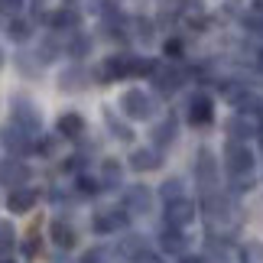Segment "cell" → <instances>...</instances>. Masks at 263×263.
Wrapping results in <instances>:
<instances>
[{"label":"cell","mask_w":263,"mask_h":263,"mask_svg":"<svg viewBox=\"0 0 263 263\" xmlns=\"http://www.w3.org/2000/svg\"><path fill=\"white\" fill-rule=\"evenodd\" d=\"M179 263H205V260H201V257H182Z\"/></svg>","instance_id":"f35d334b"},{"label":"cell","mask_w":263,"mask_h":263,"mask_svg":"<svg viewBox=\"0 0 263 263\" xmlns=\"http://www.w3.org/2000/svg\"><path fill=\"white\" fill-rule=\"evenodd\" d=\"M82 134H85V120H82V114L68 110V114L59 117V137H65V140H78Z\"/></svg>","instance_id":"e0dca14e"},{"label":"cell","mask_w":263,"mask_h":263,"mask_svg":"<svg viewBox=\"0 0 263 263\" xmlns=\"http://www.w3.org/2000/svg\"><path fill=\"white\" fill-rule=\"evenodd\" d=\"M10 124H16L23 134L36 137L43 120H39V110H36V104L29 98H13V101H10Z\"/></svg>","instance_id":"6da1fadb"},{"label":"cell","mask_w":263,"mask_h":263,"mask_svg":"<svg viewBox=\"0 0 263 263\" xmlns=\"http://www.w3.org/2000/svg\"><path fill=\"white\" fill-rule=\"evenodd\" d=\"M163 166V153L159 149H134L130 153V169H137V173H153V169Z\"/></svg>","instance_id":"5bb4252c"},{"label":"cell","mask_w":263,"mask_h":263,"mask_svg":"<svg viewBox=\"0 0 263 263\" xmlns=\"http://www.w3.org/2000/svg\"><path fill=\"white\" fill-rule=\"evenodd\" d=\"M29 134H23L16 124H4L0 127V143H4V149H10V153H16V156H23V153H29L36 143H29Z\"/></svg>","instance_id":"8992f818"},{"label":"cell","mask_w":263,"mask_h":263,"mask_svg":"<svg viewBox=\"0 0 263 263\" xmlns=\"http://www.w3.org/2000/svg\"><path fill=\"white\" fill-rule=\"evenodd\" d=\"M124 208L130 215H149L153 211V192L146 185H130L124 192Z\"/></svg>","instance_id":"ba28073f"},{"label":"cell","mask_w":263,"mask_h":263,"mask_svg":"<svg viewBox=\"0 0 263 263\" xmlns=\"http://www.w3.org/2000/svg\"><path fill=\"white\" fill-rule=\"evenodd\" d=\"M228 137L234 140V143H240V140H247V137H250V124H247L244 117H234V120L228 124Z\"/></svg>","instance_id":"4316f807"},{"label":"cell","mask_w":263,"mask_h":263,"mask_svg":"<svg viewBox=\"0 0 263 263\" xmlns=\"http://www.w3.org/2000/svg\"><path fill=\"white\" fill-rule=\"evenodd\" d=\"M137 39H143V43L153 39V23L149 20H137Z\"/></svg>","instance_id":"e575fe53"},{"label":"cell","mask_w":263,"mask_h":263,"mask_svg":"<svg viewBox=\"0 0 263 263\" xmlns=\"http://www.w3.org/2000/svg\"><path fill=\"white\" fill-rule=\"evenodd\" d=\"M82 263H114V254H110L107 247H95L82 257Z\"/></svg>","instance_id":"f546056e"},{"label":"cell","mask_w":263,"mask_h":263,"mask_svg":"<svg viewBox=\"0 0 263 263\" xmlns=\"http://www.w3.org/2000/svg\"><path fill=\"white\" fill-rule=\"evenodd\" d=\"M189 221H195V201H189L185 195L176 201H166V224L169 228H185Z\"/></svg>","instance_id":"52a82bcc"},{"label":"cell","mask_w":263,"mask_h":263,"mask_svg":"<svg viewBox=\"0 0 263 263\" xmlns=\"http://www.w3.org/2000/svg\"><path fill=\"white\" fill-rule=\"evenodd\" d=\"M156 59H130V75H146V78H153L156 72Z\"/></svg>","instance_id":"83f0119b"},{"label":"cell","mask_w":263,"mask_h":263,"mask_svg":"<svg viewBox=\"0 0 263 263\" xmlns=\"http://www.w3.org/2000/svg\"><path fill=\"white\" fill-rule=\"evenodd\" d=\"M153 98L146 95L143 88H130L124 91V98H120V110L130 117V120H149L153 117Z\"/></svg>","instance_id":"7a4b0ae2"},{"label":"cell","mask_w":263,"mask_h":263,"mask_svg":"<svg viewBox=\"0 0 263 263\" xmlns=\"http://www.w3.org/2000/svg\"><path fill=\"white\" fill-rule=\"evenodd\" d=\"M254 10H257V13H263V0H254Z\"/></svg>","instance_id":"ab89813d"},{"label":"cell","mask_w":263,"mask_h":263,"mask_svg":"<svg viewBox=\"0 0 263 263\" xmlns=\"http://www.w3.org/2000/svg\"><path fill=\"white\" fill-rule=\"evenodd\" d=\"M36 201H39V192L29 189V185H23V189H13V192H10L7 208L13 211V215H26V211L36 205Z\"/></svg>","instance_id":"4fadbf2b"},{"label":"cell","mask_w":263,"mask_h":263,"mask_svg":"<svg viewBox=\"0 0 263 263\" xmlns=\"http://www.w3.org/2000/svg\"><path fill=\"white\" fill-rule=\"evenodd\" d=\"M159 247H163V254H173V257L185 254V237H182V228H169L166 224V231L159 234Z\"/></svg>","instance_id":"9a60e30c"},{"label":"cell","mask_w":263,"mask_h":263,"mask_svg":"<svg viewBox=\"0 0 263 263\" xmlns=\"http://www.w3.org/2000/svg\"><path fill=\"white\" fill-rule=\"evenodd\" d=\"M59 52H62L59 36H43V43H39V49H36V59H39V62H55Z\"/></svg>","instance_id":"44dd1931"},{"label":"cell","mask_w":263,"mask_h":263,"mask_svg":"<svg viewBox=\"0 0 263 263\" xmlns=\"http://www.w3.org/2000/svg\"><path fill=\"white\" fill-rule=\"evenodd\" d=\"M257 68H260V72H263V52H260V62H257Z\"/></svg>","instance_id":"60d3db41"},{"label":"cell","mask_w":263,"mask_h":263,"mask_svg":"<svg viewBox=\"0 0 263 263\" xmlns=\"http://www.w3.org/2000/svg\"><path fill=\"white\" fill-rule=\"evenodd\" d=\"M39 247H43V244H39V231L33 228V231L26 234V240H23V257H26V260H36V257H39Z\"/></svg>","instance_id":"f1b7e54d"},{"label":"cell","mask_w":263,"mask_h":263,"mask_svg":"<svg viewBox=\"0 0 263 263\" xmlns=\"http://www.w3.org/2000/svg\"><path fill=\"white\" fill-rule=\"evenodd\" d=\"M163 52H166L169 59H179V55H182V43H179V39H166Z\"/></svg>","instance_id":"74e56055"},{"label":"cell","mask_w":263,"mask_h":263,"mask_svg":"<svg viewBox=\"0 0 263 263\" xmlns=\"http://www.w3.org/2000/svg\"><path fill=\"white\" fill-rule=\"evenodd\" d=\"M185 78H189V72L179 62H159L156 72H153V85L163 91V95H173V91H179L185 85Z\"/></svg>","instance_id":"3957f363"},{"label":"cell","mask_w":263,"mask_h":263,"mask_svg":"<svg viewBox=\"0 0 263 263\" xmlns=\"http://www.w3.org/2000/svg\"><path fill=\"white\" fill-rule=\"evenodd\" d=\"M176 134H179V120L169 114L163 124H156V127H153V143H156V149H166V146L176 140Z\"/></svg>","instance_id":"2e32d148"},{"label":"cell","mask_w":263,"mask_h":263,"mask_svg":"<svg viewBox=\"0 0 263 263\" xmlns=\"http://www.w3.org/2000/svg\"><path fill=\"white\" fill-rule=\"evenodd\" d=\"M26 179H29V166L23 163V159H16V156H10L0 163V185L4 189H23L26 185Z\"/></svg>","instance_id":"277c9868"},{"label":"cell","mask_w":263,"mask_h":263,"mask_svg":"<svg viewBox=\"0 0 263 263\" xmlns=\"http://www.w3.org/2000/svg\"><path fill=\"white\" fill-rule=\"evenodd\" d=\"M7 33H10V39H16V43H26V39L33 36V23L23 20V16H13L10 26H7Z\"/></svg>","instance_id":"7402d4cb"},{"label":"cell","mask_w":263,"mask_h":263,"mask_svg":"<svg viewBox=\"0 0 263 263\" xmlns=\"http://www.w3.org/2000/svg\"><path fill=\"white\" fill-rule=\"evenodd\" d=\"M59 85H62V91H82V88L88 85V72H85L82 65H72L68 72H62Z\"/></svg>","instance_id":"ffe728a7"},{"label":"cell","mask_w":263,"mask_h":263,"mask_svg":"<svg viewBox=\"0 0 263 263\" xmlns=\"http://www.w3.org/2000/svg\"><path fill=\"white\" fill-rule=\"evenodd\" d=\"M23 4H26V0H0V13H7V16H20Z\"/></svg>","instance_id":"d6a6232c"},{"label":"cell","mask_w":263,"mask_h":263,"mask_svg":"<svg viewBox=\"0 0 263 263\" xmlns=\"http://www.w3.org/2000/svg\"><path fill=\"white\" fill-rule=\"evenodd\" d=\"M211 117H215V104H211V98L208 95H195L192 104H189V120L195 127H205V124H211Z\"/></svg>","instance_id":"7c38bea8"},{"label":"cell","mask_w":263,"mask_h":263,"mask_svg":"<svg viewBox=\"0 0 263 263\" xmlns=\"http://www.w3.org/2000/svg\"><path fill=\"white\" fill-rule=\"evenodd\" d=\"M130 263H163V257H159V254H153L149 247H143V250H140V254H137L134 260H130Z\"/></svg>","instance_id":"d590c367"},{"label":"cell","mask_w":263,"mask_h":263,"mask_svg":"<svg viewBox=\"0 0 263 263\" xmlns=\"http://www.w3.org/2000/svg\"><path fill=\"white\" fill-rule=\"evenodd\" d=\"M98 189H101V182H98V179H91L88 173L78 176V192H82V195H98Z\"/></svg>","instance_id":"1f68e13d"},{"label":"cell","mask_w":263,"mask_h":263,"mask_svg":"<svg viewBox=\"0 0 263 263\" xmlns=\"http://www.w3.org/2000/svg\"><path fill=\"white\" fill-rule=\"evenodd\" d=\"M104 124H107V130H110V134H114V137H120L124 143H127V140H134V130H130V127L124 124V120H117V117H114V110H104Z\"/></svg>","instance_id":"cb8c5ba5"},{"label":"cell","mask_w":263,"mask_h":263,"mask_svg":"<svg viewBox=\"0 0 263 263\" xmlns=\"http://www.w3.org/2000/svg\"><path fill=\"white\" fill-rule=\"evenodd\" d=\"M124 75H130V59L127 55H110L98 68V78H101V82H117V78H124Z\"/></svg>","instance_id":"8fae6325"},{"label":"cell","mask_w":263,"mask_h":263,"mask_svg":"<svg viewBox=\"0 0 263 263\" xmlns=\"http://www.w3.org/2000/svg\"><path fill=\"white\" fill-rule=\"evenodd\" d=\"M130 215V211L127 208H110V211H101V215H95V221H91V224H95V231H98V234H110V231H124L127 228V218Z\"/></svg>","instance_id":"9c48e42d"},{"label":"cell","mask_w":263,"mask_h":263,"mask_svg":"<svg viewBox=\"0 0 263 263\" xmlns=\"http://www.w3.org/2000/svg\"><path fill=\"white\" fill-rule=\"evenodd\" d=\"M0 263H13V260H0Z\"/></svg>","instance_id":"ee69618b"},{"label":"cell","mask_w":263,"mask_h":263,"mask_svg":"<svg viewBox=\"0 0 263 263\" xmlns=\"http://www.w3.org/2000/svg\"><path fill=\"white\" fill-rule=\"evenodd\" d=\"M260 143H263V120H260Z\"/></svg>","instance_id":"b9f144b4"},{"label":"cell","mask_w":263,"mask_h":263,"mask_svg":"<svg viewBox=\"0 0 263 263\" xmlns=\"http://www.w3.org/2000/svg\"><path fill=\"white\" fill-rule=\"evenodd\" d=\"M224 163H228V173L240 179V176H247L250 169H254V153H250L244 143H231V146H228Z\"/></svg>","instance_id":"5b68a950"},{"label":"cell","mask_w":263,"mask_h":263,"mask_svg":"<svg viewBox=\"0 0 263 263\" xmlns=\"http://www.w3.org/2000/svg\"><path fill=\"white\" fill-rule=\"evenodd\" d=\"M0 65H4V52H0Z\"/></svg>","instance_id":"7bdbcfd3"},{"label":"cell","mask_w":263,"mask_h":263,"mask_svg":"<svg viewBox=\"0 0 263 263\" xmlns=\"http://www.w3.org/2000/svg\"><path fill=\"white\" fill-rule=\"evenodd\" d=\"M244 263H263V247L260 244L244 247Z\"/></svg>","instance_id":"836d02e7"},{"label":"cell","mask_w":263,"mask_h":263,"mask_svg":"<svg viewBox=\"0 0 263 263\" xmlns=\"http://www.w3.org/2000/svg\"><path fill=\"white\" fill-rule=\"evenodd\" d=\"M49 234H52L55 247H62V250H72V247L78 244V234H75V228H72V224H65V221H52Z\"/></svg>","instance_id":"d6986e66"},{"label":"cell","mask_w":263,"mask_h":263,"mask_svg":"<svg viewBox=\"0 0 263 263\" xmlns=\"http://www.w3.org/2000/svg\"><path fill=\"white\" fill-rule=\"evenodd\" d=\"M13 247H16V231L10 221H0V257H7V254H13Z\"/></svg>","instance_id":"d4e9b609"},{"label":"cell","mask_w":263,"mask_h":263,"mask_svg":"<svg viewBox=\"0 0 263 263\" xmlns=\"http://www.w3.org/2000/svg\"><path fill=\"white\" fill-rule=\"evenodd\" d=\"M49 23H52V29H78V23H82V10H78L75 4H62L55 7L52 13H49Z\"/></svg>","instance_id":"30bf717a"},{"label":"cell","mask_w":263,"mask_h":263,"mask_svg":"<svg viewBox=\"0 0 263 263\" xmlns=\"http://www.w3.org/2000/svg\"><path fill=\"white\" fill-rule=\"evenodd\" d=\"M195 176H198V182H201L205 189H211V185H215V176H218V169H215V156H211L208 149H201V153H198Z\"/></svg>","instance_id":"ac0fdd59"},{"label":"cell","mask_w":263,"mask_h":263,"mask_svg":"<svg viewBox=\"0 0 263 263\" xmlns=\"http://www.w3.org/2000/svg\"><path fill=\"white\" fill-rule=\"evenodd\" d=\"M101 185L104 189L120 185V163L117 159H104V166H101Z\"/></svg>","instance_id":"603a6c76"},{"label":"cell","mask_w":263,"mask_h":263,"mask_svg":"<svg viewBox=\"0 0 263 263\" xmlns=\"http://www.w3.org/2000/svg\"><path fill=\"white\" fill-rule=\"evenodd\" d=\"M33 149H36V153H43V156H49V153L55 149V140H52V137H39V143H36Z\"/></svg>","instance_id":"8d00e7d4"},{"label":"cell","mask_w":263,"mask_h":263,"mask_svg":"<svg viewBox=\"0 0 263 263\" xmlns=\"http://www.w3.org/2000/svg\"><path fill=\"white\" fill-rule=\"evenodd\" d=\"M88 52H91V36H85V33L72 36V43H68V55H72L75 62H82Z\"/></svg>","instance_id":"484cf974"},{"label":"cell","mask_w":263,"mask_h":263,"mask_svg":"<svg viewBox=\"0 0 263 263\" xmlns=\"http://www.w3.org/2000/svg\"><path fill=\"white\" fill-rule=\"evenodd\" d=\"M159 192H163V198H166V201H176V198H182V179H166Z\"/></svg>","instance_id":"4dcf8cb0"}]
</instances>
